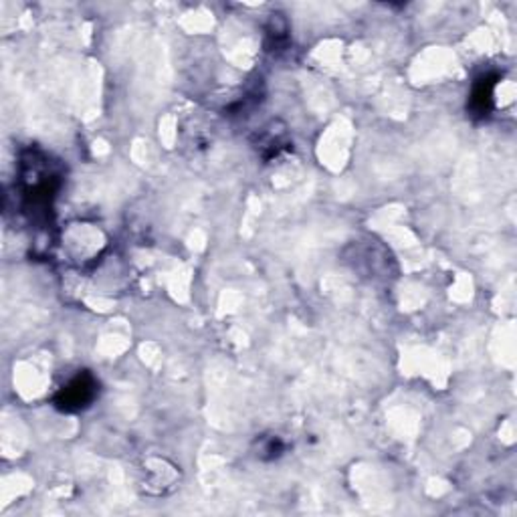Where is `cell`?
Listing matches in <instances>:
<instances>
[{
	"label": "cell",
	"mask_w": 517,
	"mask_h": 517,
	"mask_svg": "<svg viewBox=\"0 0 517 517\" xmlns=\"http://www.w3.org/2000/svg\"><path fill=\"white\" fill-rule=\"evenodd\" d=\"M497 86V78L494 75H483L481 79L475 81L471 99H469V109L473 115H487L494 107V93Z\"/></svg>",
	"instance_id": "2"
},
{
	"label": "cell",
	"mask_w": 517,
	"mask_h": 517,
	"mask_svg": "<svg viewBox=\"0 0 517 517\" xmlns=\"http://www.w3.org/2000/svg\"><path fill=\"white\" fill-rule=\"evenodd\" d=\"M97 380L89 372H79L69 384L59 390L55 396V406L61 412H79L96 401Z\"/></svg>",
	"instance_id": "1"
}]
</instances>
